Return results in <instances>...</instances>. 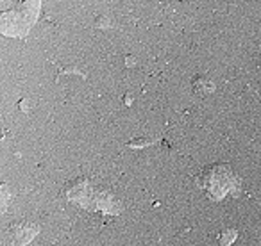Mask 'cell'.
Here are the masks:
<instances>
[{"instance_id": "3", "label": "cell", "mask_w": 261, "mask_h": 246, "mask_svg": "<svg viewBox=\"0 0 261 246\" xmlns=\"http://www.w3.org/2000/svg\"><path fill=\"white\" fill-rule=\"evenodd\" d=\"M193 89L199 95H210L215 89V86L206 79V77H195L193 79Z\"/></svg>"}, {"instance_id": "1", "label": "cell", "mask_w": 261, "mask_h": 246, "mask_svg": "<svg viewBox=\"0 0 261 246\" xmlns=\"http://www.w3.org/2000/svg\"><path fill=\"white\" fill-rule=\"evenodd\" d=\"M202 188L206 189L207 196L211 200H224L227 195H238L240 180L227 164H215L210 170L204 171Z\"/></svg>"}, {"instance_id": "4", "label": "cell", "mask_w": 261, "mask_h": 246, "mask_svg": "<svg viewBox=\"0 0 261 246\" xmlns=\"http://www.w3.org/2000/svg\"><path fill=\"white\" fill-rule=\"evenodd\" d=\"M236 239H238V230H234V228H227V230H224L220 235H218V244L220 246H231Z\"/></svg>"}, {"instance_id": "5", "label": "cell", "mask_w": 261, "mask_h": 246, "mask_svg": "<svg viewBox=\"0 0 261 246\" xmlns=\"http://www.w3.org/2000/svg\"><path fill=\"white\" fill-rule=\"evenodd\" d=\"M154 143V139H133V141L129 143V146L130 148H138V146H149V145H152Z\"/></svg>"}, {"instance_id": "2", "label": "cell", "mask_w": 261, "mask_h": 246, "mask_svg": "<svg viewBox=\"0 0 261 246\" xmlns=\"http://www.w3.org/2000/svg\"><path fill=\"white\" fill-rule=\"evenodd\" d=\"M38 228L34 225H29L25 221H20V223L13 225L11 227V241L15 246H25L27 242L33 239V235L36 234Z\"/></svg>"}]
</instances>
